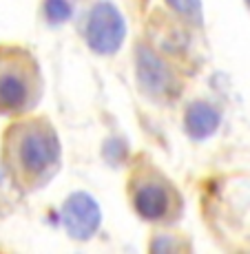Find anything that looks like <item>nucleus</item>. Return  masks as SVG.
Masks as SVG:
<instances>
[{
	"label": "nucleus",
	"mask_w": 250,
	"mask_h": 254,
	"mask_svg": "<svg viewBox=\"0 0 250 254\" xmlns=\"http://www.w3.org/2000/svg\"><path fill=\"white\" fill-rule=\"evenodd\" d=\"M9 164L22 182L36 184L56 168L60 159V144L45 124H20L13 126L7 137Z\"/></svg>",
	"instance_id": "f257e3e1"
},
{
	"label": "nucleus",
	"mask_w": 250,
	"mask_h": 254,
	"mask_svg": "<svg viewBox=\"0 0 250 254\" xmlns=\"http://www.w3.org/2000/svg\"><path fill=\"white\" fill-rule=\"evenodd\" d=\"M135 73L140 89L146 95L160 100V97H170L175 93V75L153 49L144 45L135 49Z\"/></svg>",
	"instance_id": "39448f33"
},
{
	"label": "nucleus",
	"mask_w": 250,
	"mask_h": 254,
	"mask_svg": "<svg viewBox=\"0 0 250 254\" xmlns=\"http://www.w3.org/2000/svg\"><path fill=\"white\" fill-rule=\"evenodd\" d=\"M13 192V179L9 175V168L0 162V199H7Z\"/></svg>",
	"instance_id": "9b49d317"
},
{
	"label": "nucleus",
	"mask_w": 250,
	"mask_h": 254,
	"mask_svg": "<svg viewBox=\"0 0 250 254\" xmlns=\"http://www.w3.org/2000/svg\"><path fill=\"white\" fill-rule=\"evenodd\" d=\"M86 45L100 56H113L126 38V20L120 9L109 0H102L86 16Z\"/></svg>",
	"instance_id": "7ed1b4c3"
},
{
	"label": "nucleus",
	"mask_w": 250,
	"mask_h": 254,
	"mask_svg": "<svg viewBox=\"0 0 250 254\" xmlns=\"http://www.w3.org/2000/svg\"><path fill=\"white\" fill-rule=\"evenodd\" d=\"M42 9H45L49 22H67L73 13V7L69 0H45Z\"/></svg>",
	"instance_id": "6e6552de"
},
{
	"label": "nucleus",
	"mask_w": 250,
	"mask_h": 254,
	"mask_svg": "<svg viewBox=\"0 0 250 254\" xmlns=\"http://www.w3.org/2000/svg\"><path fill=\"white\" fill-rule=\"evenodd\" d=\"M246 2H248V4H250V0H246Z\"/></svg>",
	"instance_id": "f8f14e48"
},
{
	"label": "nucleus",
	"mask_w": 250,
	"mask_h": 254,
	"mask_svg": "<svg viewBox=\"0 0 250 254\" xmlns=\"http://www.w3.org/2000/svg\"><path fill=\"white\" fill-rule=\"evenodd\" d=\"M60 219L67 234L76 241H86L97 232L102 223V210L89 192H73L62 203Z\"/></svg>",
	"instance_id": "20e7f679"
},
{
	"label": "nucleus",
	"mask_w": 250,
	"mask_h": 254,
	"mask_svg": "<svg viewBox=\"0 0 250 254\" xmlns=\"http://www.w3.org/2000/svg\"><path fill=\"white\" fill-rule=\"evenodd\" d=\"M168 7L173 11H177L179 16L193 18V20H199L202 18V0H166Z\"/></svg>",
	"instance_id": "1a4fd4ad"
},
{
	"label": "nucleus",
	"mask_w": 250,
	"mask_h": 254,
	"mask_svg": "<svg viewBox=\"0 0 250 254\" xmlns=\"http://www.w3.org/2000/svg\"><path fill=\"white\" fill-rule=\"evenodd\" d=\"M38 69L20 49H0V113H24L36 102Z\"/></svg>",
	"instance_id": "f03ea898"
},
{
	"label": "nucleus",
	"mask_w": 250,
	"mask_h": 254,
	"mask_svg": "<svg viewBox=\"0 0 250 254\" xmlns=\"http://www.w3.org/2000/svg\"><path fill=\"white\" fill-rule=\"evenodd\" d=\"M126 155V144L122 139H117V137H113V139H109L104 144V157L109 159V162H113V164H117L122 157Z\"/></svg>",
	"instance_id": "9d476101"
},
{
	"label": "nucleus",
	"mask_w": 250,
	"mask_h": 254,
	"mask_svg": "<svg viewBox=\"0 0 250 254\" xmlns=\"http://www.w3.org/2000/svg\"><path fill=\"white\" fill-rule=\"evenodd\" d=\"M175 206L170 188L160 179H144L133 190V208L146 221H164Z\"/></svg>",
	"instance_id": "423d86ee"
},
{
	"label": "nucleus",
	"mask_w": 250,
	"mask_h": 254,
	"mask_svg": "<svg viewBox=\"0 0 250 254\" xmlns=\"http://www.w3.org/2000/svg\"><path fill=\"white\" fill-rule=\"evenodd\" d=\"M222 124V113L215 109L213 104L208 102H193L188 104L186 109V115H184V128L190 137L195 139H206L215 133Z\"/></svg>",
	"instance_id": "0eeeda50"
}]
</instances>
